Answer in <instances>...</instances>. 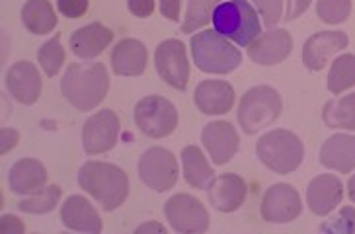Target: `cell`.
I'll list each match as a JSON object with an SVG mask.
<instances>
[{
    "label": "cell",
    "instance_id": "obj_32",
    "mask_svg": "<svg viewBox=\"0 0 355 234\" xmlns=\"http://www.w3.org/2000/svg\"><path fill=\"white\" fill-rule=\"evenodd\" d=\"M352 12V0H318L316 14L324 24H342L349 18Z\"/></svg>",
    "mask_w": 355,
    "mask_h": 234
},
{
    "label": "cell",
    "instance_id": "obj_2",
    "mask_svg": "<svg viewBox=\"0 0 355 234\" xmlns=\"http://www.w3.org/2000/svg\"><path fill=\"white\" fill-rule=\"evenodd\" d=\"M107 88L110 76L102 63H73L61 80L63 96L78 111H90L100 106L107 94Z\"/></svg>",
    "mask_w": 355,
    "mask_h": 234
},
{
    "label": "cell",
    "instance_id": "obj_17",
    "mask_svg": "<svg viewBox=\"0 0 355 234\" xmlns=\"http://www.w3.org/2000/svg\"><path fill=\"white\" fill-rule=\"evenodd\" d=\"M342 197H344V186H342L340 178H336L332 174L316 176L306 188L309 209L318 217L332 213L342 203Z\"/></svg>",
    "mask_w": 355,
    "mask_h": 234
},
{
    "label": "cell",
    "instance_id": "obj_16",
    "mask_svg": "<svg viewBox=\"0 0 355 234\" xmlns=\"http://www.w3.org/2000/svg\"><path fill=\"white\" fill-rule=\"evenodd\" d=\"M293 51V37L287 30H270L248 47V57L256 64L273 66L283 63Z\"/></svg>",
    "mask_w": 355,
    "mask_h": 234
},
{
    "label": "cell",
    "instance_id": "obj_15",
    "mask_svg": "<svg viewBox=\"0 0 355 234\" xmlns=\"http://www.w3.org/2000/svg\"><path fill=\"white\" fill-rule=\"evenodd\" d=\"M347 35L344 32H318L311 35L303 47V63L311 71H322L324 64L330 61V57L340 53L342 49L347 47Z\"/></svg>",
    "mask_w": 355,
    "mask_h": 234
},
{
    "label": "cell",
    "instance_id": "obj_10",
    "mask_svg": "<svg viewBox=\"0 0 355 234\" xmlns=\"http://www.w3.org/2000/svg\"><path fill=\"white\" fill-rule=\"evenodd\" d=\"M155 63L160 78L176 90H186L189 80V63L186 47L180 39H166L157 47Z\"/></svg>",
    "mask_w": 355,
    "mask_h": 234
},
{
    "label": "cell",
    "instance_id": "obj_39",
    "mask_svg": "<svg viewBox=\"0 0 355 234\" xmlns=\"http://www.w3.org/2000/svg\"><path fill=\"white\" fill-rule=\"evenodd\" d=\"M180 8H182V0H160V12L166 20H180Z\"/></svg>",
    "mask_w": 355,
    "mask_h": 234
},
{
    "label": "cell",
    "instance_id": "obj_34",
    "mask_svg": "<svg viewBox=\"0 0 355 234\" xmlns=\"http://www.w3.org/2000/svg\"><path fill=\"white\" fill-rule=\"evenodd\" d=\"M326 233H345L355 234V209L354 207H342L340 215L336 217L332 223L320 226Z\"/></svg>",
    "mask_w": 355,
    "mask_h": 234
},
{
    "label": "cell",
    "instance_id": "obj_21",
    "mask_svg": "<svg viewBox=\"0 0 355 234\" xmlns=\"http://www.w3.org/2000/svg\"><path fill=\"white\" fill-rule=\"evenodd\" d=\"M114 39V32L102 26L100 21H92L88 26L78 28L71 35V49L78 59H94L105 51V47Z\"/></svg>",
    "mask_w": 355,
    "mask_h": 234
},
{
    "label": "cell",
    "instance_id": "obj_37",
    "mask_svg": "<svg viewBox=\"0 0 355 234\" xmlns=\"http://www.w3.org/2000/svg\"><path fill=\"white\" fill-rule=\"evenodd\" d=\"M26 231V226L21 223L18 217H14V215H2V219H0V233L4 234H21Z\"/></svg>",
    "mask_w": 355,
    "mask_h": 234
},
{
    "label": "cell",
    "instance_id": "obj_36",
    "mask_svg": "<svg viewBox=\"0 0 355 234\" xmlns=\"http://www.w3.org/2000/svg\"><path fill=\"white\" fill-rule=\"evenodd\" d=\"M127 8L137 18H148L155 12V0H127Z\"/></svg>",
    "mask_w": 355,
    "mask_h": 234
},
{
    "label": "cell",
    "instance_id": "obj_13",
    "mask_svg": "<svg viewBox=\"0 0 355 234\" xmlns=\"http://www.w3.org/2000/svg\"><path fill=\"white\" fill-rule=\"evenodd\" d=\"M201 141H203V147L209 152L211 160L217 166H220V164H227L234 159L241 137H239L234 125H230L229 121H211L201 131Z\"/></svg>",
    "mask_w": 355,
    "mask_h": 234
},
{
    "label": "cell",
    "instance_id": "obj_26",
    "mask_svg": "<svg viewBox=\"0 0 355 234\" xmlns=\"http://www.w3.org/2000/svg\"><path fill=\"white\" fill-rule=\"evenodd\" d=\"M21 21L35 35H45L57 28V16L47 0H28L21 8Z\"/></svg>",
    "mask_w": 355,
    "mask_h": 234
},
{
    "label": "cell",
    "instance_id": "obj_24",
    "mask_svg": "<svg viewBox=\"0 0 355 234\" xmlns=\"http://www.w3.org/2000/svg\"><path fill=\"white\" fill-rule=\"evenodd\" d=\"M320 164L324 168L347 174L355 170V137L354 135H334L320 149Z\"/></svg>",
    "mask_w": 355,
    "mask_h": 234
},
{
    "label": "cell",
    "instance_id": "obj_22",
    "mask_svg": "<svg viewBox=\"0 0 355 234\" xmlns=\"http://www.w3.org/2000/svg\"><path fill=\"white\" fill-rule=\"evenodd\" d=\"M145 43L139 39H121L112 51V69L117 76H141L146 69Z\"/></svg>",
    "mask_w": 355,
    "mask_h": 234
},
{
    "label": "cell",
    "instance_id": "obj_25",
    "mask_svg": "<svg viewBox=\"0 0 355 234\" xmlns=\"http://www.w3.org/2000/svg\"><path fill=\"white\" fill-rule=\"evenodd\" d=\"M182 166L184 178L196 190H209L211 183L215 181V172L196 145H189L182 150Z\"/></svg>",
    "mask_w": 355,
    "mask_h": 234
},
{
    "label": "cell",
    "instance_id": "obj_29",
    "mask_svg": "<svg viewBox=\"0 0 355 234\" xmlns=\"http://www.w3.org/2000/svg\"><path fill=\"white\" fill-rule=\"evenodd\" d=\"M223 0H189L186 20L182 24V32L191 33L198 32L199 28L207 26L213 18V12Z\"/></svg>",
    "mask_w": 355,
    "mask_h": 234
},
{
    "label": "cell",
    "instance_id": "obj_40",
    "mask_svg": "<svg viewBox=\"0 0 355 234\" xmlns=\"http://www.w3.org/2000/svg\"><path fill=\"white\" fill-rule=\"evenodd\" d=\"M287 2H289V4H287L285 20L293 21L295 18H299V16H301V14L311 6V2H313V0H287Z\"/></svg>",
    "mask_w": 355,
    "mask_h": 234
},
{
    "label": "cell",
    "instance_id": "obj_20",
    "mask_svg": "<svg viewBox=\"0 0 355 234\" xmlns=\"http://www.w3.org/2000/svg\"><path fill=\"white\" fill-rule=\"evenodd\" d=\"M61 219L63 224L76 233H102V219L90 205V201L83 195H71L61 207Z\"/></svg>",
    "mask_w": 355,
    "mask_h": 234
},
{
    "label": "cell",
    "instance_id": "obj_38",
    "mask_svg": "<svg viewBox=\"0 0 355 234\" xmlns=\"http://www.w3.org/2000/svg\"><path fill=\"white\" fill-rule=\"evenodd\" d=\"M0 138H2V147H0V152L2 154H6V152H10L16 145H18V131L16 129H10V127H2L0 131Z\"/></svg>",
    "mask_w": 355,
    "mask_h": 234
},
{
    "label": "cell",
    "instance_id": "obj_41",
    "mask_svg": "<svg viewBox=\"0 0 355 234\" xmlns=\"http://www.w3.org/2000/svg\"><path fill=\"white\" fill-rule=\"evenodd\" d=\"M153 231H157V233H166V226H162V224L158 223H145L137 228V233H153Z\"/></svg>",
    "mask_w": 355,
    "mask_h": 234
},
{
    "label": "cell",
    "instance_id": "obj_1",
    "mask_svg": "<svg viewBox=\"0 0 355 234\" xmlns=\"http://www.w3.org/2000/svg\"><path fill=\"white\" fill-rule=\"evenodd\" d=\"M78 183L105 211H115L121 207L129 195L127 174L112 162L90 160L83 164L78 170Z\"/></svg>",
    "mask_w": 355,
    "mask_h": 234
},
{
    "label": "cell",
    "instance_id": "obj_42",
    "mask_svg": "<svg viewBox=\"0 0 355 234\" xmlns=\"http://www.w3.org/2000/svg\"><path fill=\"white\" fill-rule=\"evenodd\" d=\"M347 193H349V199L355 203V176H352L347 181Z\"/></svg>",
    "mask_w": 355,
    "mask_h": 234
},
{
    "label": "cell",
    "instance_id": "obj_28",
    "mask_svg": "<svg viewBox=\"0 0 355 234\" xmlns=\"http://www.w3.org/2000/svg\"><path fill=\"white\" fill-rule=\"evenodd\" d=\"M355 86V55L345 53L338 57L328 73V90L332 94H342Z\"/></svg>",
    "mask_w": 355,
    "mask_h": 234
},
{
    "label": "cell",
    "instance_id": "obj_11",
    "mask_svg": "<svg viewBox=\"0 0 355 234\" xmlns=\"http://www.w3.org/2000/svg\"><path fill=\"white\" fill-rule=\"evenodd\" d=\"M260 211L263 221L268 223H293L303 211V203L297 190L289 183H275L263 193Z\"/></svg>",
    "mask_w": 355,
    "mask_h": 234
},
{
    "label": "cell",
    "instance_id": "obj_4",
    "mask_svg": "<svg viewBox=\"0 0 355 234\" xmlns=\"http://www.w3.org/2000/svg\"><path fill=\"white\" fill-rule=\"evenodd\" d=\"M193 63L199 71L209 75H229L242 63V53L215 30H203L196 33L189 42Z\"/></svg>",
    "mask_w": 355,
    "mask_h": 234
},
{
    "label": "cell",
    "instance_id": "obj_30",
    "mask_svg": "<svg viewBox=\"0 0 355 234\" xmlns=\"http://www.w3.org/2000/svg\"><path fill=\"white\" fill-rule=\"evenodd\" d=\"M61 199V188L59 186H49L43 188L42 192L35 193L28 199H21L18 203V209L21 213H32V215H43L53 211L57 207V203Z\"/></svg>",
    "mask_w": 355,
    "mask_h": 234
},
{
    "label": "cell",
    "instance_id": "obj_7",
    "mask_svg": "<svg viewBox=\"0 0 355 234\" xmlns=\"http://www.w3.org/2000/svg\"><path fill=\"white\" fill-rule=\"evenodd\" d=\"M135 123L146 137H168L178 125V111L166 98L146 96L135 106Z\"/></svg>",
    "mask_w": 355,
    "mask_h": 234
},
{
    "label": "cell",
    "instance_id": "obj_33",
    "mask_svg": "<svg viewBox=\"0 0 355 234\" xmlns=\"http://www.w3.org/2000/svg\"><path fill=\"white\" fill-rule=\"evenodd\" d=\"M252 4L258 8L261 21L268 28H273L279 24L283 16V0H252Z\"/></svg>",
    "mask_w": 355,
    "mask_h": 234
},
{
    "label": "cell",
    "instance_id": "obj_19",
    "mask_svg": "<svg viewBox=\"0 0 355 234\" xmlns=\"http://www.w3.org/2000/svg\"><path fill=\"white\" fill-rule=\"evenodd\" d=\"M246 181L236 174H223L211 183L209 201L220 213H232L246 201Z\"/></svg>",
    "mask_w": 355,
    "mask_h": 234
},
{
    "label": "cell",
    "instance_id": "obj_31",
    "mask_svg": "<svg viewBox=\"0 0 355 234\" xmlns=\"http://www.w3.org/2000/svg\"><path fill=\"white\" fill-rule=\"evenodd\" d=\"M37 61L42 64L43 73L47 76H55L64 63V49L61 45V35H55L49 42H45L37 51Z\"/></svg>",
    "mask_w": 355,
    "mask_h": 234
},
{
    "label": "cell",
    "instance_id": "obj_14",
    "mask_svg": "<svg viewBox=\"0 0 355 234\" xmlns=\"http://www.w3.org/2000/svg\"><path fill=\"white\" fill-rule=\"evenodd\" d=\"M6 88L14 100L24 106H32L42 94V75L35 64L18 61L6 71Z\"/></svg>",
    "mask_w": 355,
    "mask_h": 234
},
{
    "label": "cell",
    "instance_id": "obj_3",
    "mask_svg": "<svg viewBox=\"0 0 355 234\" xmlns=\"http://www.w3.org/2000/svg\"><path fill=\"white\" fill-rule=\"evenodd\" d=\"M215 32L241 47H250L260 37L261 21L248 0H225L213 12Z\"/></svg>",
    "mask_w": 355,
    "mask_h": 234
},
{
    "label": "cell",
    "instance_id": "obj_9",
    "mask_svg": "<svg viewBox=\"0 0 355 234\" xmlns=\"http://www.w3.org/2000/svg\"><path fill=\"white\" fill-rule=\"evenodd\" d=\"M164 215L176 233H205L209 228L207 209L201 205L199 199L188 193H178L170 197L164 205Z\"/></svg>",
    "mask_w": 355,
    "mask_h": 234
},
{
    "label": "cell",
    "instance_id": "obj_12",
    "mask_svg": "<svg viewBox=\"0 0 355 234\" xmlns=\"http://www.w3.org/2000/svg\"><path fill=\"white\" fill-rule=\"evenodd\" d=\"M119 135V117L112 109H100L83 129V147L86 154H102L112 150Z\"/></svg>",
    "mask_w": 355,
    "mask_h": 234
},
{
    "label": "cell",
    "instance_id": "obj_18",
    "mask_svg": "<svg viewBox=\"0 0 355 234\" xmlns=\"http://www.w3.org/2000/svg\"><path fill=\"white\" fill-rule=\"evenodd\" d=\"M193 102L205 116H223L234 104V88L225 80H203L193 92Z\"/></svg>",
    "mask_w": 355,
    "mask_h": 234
},
{
    "label": "cell",
    "instance_id": "obj_8",
    "mask_svg": "<svg viewBox=\"0 0 355 234\" xmlns=\"http://www.w3.org/2000/svg\"><path fill=\"white\" fill-rule=\"evenodd\" d=\"M176 156L168 149L153 147L143 152L139 160V178L155 192H168L178 181Z\"/></svg>",
    "mask_w": 355,
    "mask_h": 234
},
{
    "label": "cell",
    "instance_id": "obj_35",
    "mask_svg": "<svg viewBox=\"0 0 355 234\" xmlns=\"http://www.w3.org/2000/svg\"><path fill=\"white\" fill-rule=\"evenodd\" d=\"M57 8L64 18H83L88 10V0H57Z\"/></svg>",
    "mask_w": 355,
    "mask_h": 234
},
{
    "label": "cell",
    "instance_id": "obj_5",
    "mask_svg": "<svg viewBox=\"0 0 355 234\" xmlns=\"http://www.w3.org/2000/svg\"><path fill=\"white\" fill-rule=\"evenodd\" d=\"M258 159L266 168L277 174H291L304 159V147L301 138L287 129H275L266 133L256 145Z\"/></svg>",
    "mask_w": 355,
    "mask_h": 234
},
{
    "label": "cell",
    "instance_id": "obj_27",
    "mask_svg": "<svg viewBox=\"0 0 355 234\" xmlns=\"http://www.w3.org/2000/svg\"><path fill=\"white\" fill-rule=\"evenodd\" d=\"M322 119L328 127L355 131V92L340 100H330L322 109Z\"/></svg>",
    "mask_w": 355,
    "mask_h": 234
},
{
    "label": "cell",
    "instance_id": "obj_6",
    "mask_svg": "<svg viewBox=\"0 0 355 234\" xmlns=\"http://www.w3.org/2000/svg\"><path fill=\"white\" fill-rule=\"evenodd\" d=\"M282 116V96L272 86H254L241 100L239 123L246 135H256Z\"/></svg>",
    "mask_w": 355,
    "mask_h": 234
},
{
    "label": "cell",
    "instance_id": "obj_23",
    "mask_svg": "<svg viewBox=\"0 0 355 234\" xmlns=\"http://www.w3.org/2000/svg\"><path fill=\"white\" fill-rule=\"evenodd\" d=\"M47 170L40 160L21 159L10 168L8 183L14 193L20 195H35L45 188Z\"/></svg>",
    "mask_w": 355,
    "mask_h": 234
}]
</instances>
